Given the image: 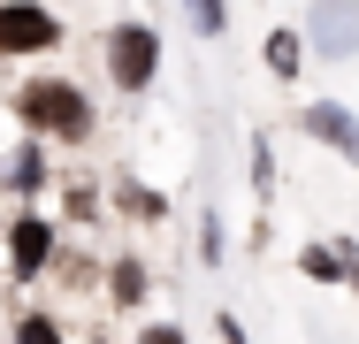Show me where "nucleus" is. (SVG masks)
Returning <instances> with one entry per match:
<instances>
[{
  "instance_id": "f257e3e1",
  "label": "nucleus",
  "mask_w": 359,
  "mask_h": 344,
  "mask_svg": "<svg viewBox=\"0 0 359 344\" xmlns=\"http://www.w3.org/2000/svg\"><path fill=\"white\" fill-rule=\"evenodd\" d=\"M15 123L39 145H84L100 131V107H92V92L76 77H23L15 84Z\"/></svg>"
},
{
  "instance_id": "f03ea898",
  "label": "nucleus",
  "mask_w": 359,
  "mask_h": 344,
  "mask_svg": "<svg viewBox=\"0 0 359 344\" xmlns=\"http://www.w3.org/2000/svg\"><path fill=\"white\" fill-rule=\"evenodd\" d=\"M100 62H107V84H115V92H153V77H161V31H153L145 15L107 23Z\"/></svg>"
},
{
  "instance_id": "7ed1b4c3",
  "label": "nucleus",
  "mask_w": 359,
  "mask_h": 344,
  "mask_svg": "<svg viewBox=\"0 0 359 344\" xmlns=\"http://www.w3.org/2000/svg\"><path fill=\"white\" fill-rule=\"evenodd\" d=\"M0 253H8V275H15V283H39V275H54V253H62V230H54V214H39V206H15V214L0 222Z\"/></svg>"
},
{
  "instance_id": "20e7f679",
  "label": "nucleus",
  "mask_w": 359,
  "mask_h": 344,
  "mask_svg": "<svg viewBox=\"0 0 359 344\" xmlns=\"http://www.w3.org/2000/svg\"><path fill=\"white\" fill-rule=\"evenodd\" d=\"M69 39V23L46 8V0H0V62H23V54H54Z\"/></svg>"
},
{
  "instance_id": "39448f33",
  "label": "nucleus",
  "mask_w": 359,
  "mask_h": 344,
  "mask_svg": "<svg viewBox=\"0 0 359 344\" xmlns=\"http://www.w3.org/2000/svg\"><path fill=\"white\" fill-rule=\"evenodd\" d=\"M306 54L313 62H352L359 54V0H313V15H306Z\"/></svg>"
},
{
  "instance_id": "423d86ee",
  "label": "nucleus",
  "mask_w": 359,
  "mask_h": 344,
  "mask_svg": "<svg viewBox=\"0 0 359 344\" xmlns=\"http://www.w3.org/2000/svg\"><path fill=\"white\" fill-rule=\"evenodd\" d=\"M298 138L329 145L344 168H359V115L344 107V100H306V107H298Z\"/></svg>"
},
{
  "instance_id": "0eeeda50",
  "label": "nucleus",
  "mask_w": 359,
  "mask_h": 344,
  "mask_svg": "<svg viewBox=\"0 0 359 344\" xmlns=\"http://www.w3.org/2000/svg\"><path fill=\"white\" fill-rule=\"evenodd\" d=\"M100 291H107V306H115V314H138L145 298H153V268H145L138 253H115L107 275H100Z\"/></svg>"
},
{
  "instance_id": "6e6552de",
  "label": "nucleus",
  "mask_w": 359,
  "mask_h": 344,
  "mask_svg": "<svg viewBox=\"0 0 359 344\" xmlns=\"http://www.w3.org/2000/svg\"><path fill=\"white\" fill-rule=\"evenodd\" d=\"M0 184H8L23 206H31L46 184H54V168H46V145H39V138H31V145H15V153H8V168H0Z\"/></svg>"
},
{
  "instance_id": "1a4fd4ad",
  "label": "nucleus",
  "mask_w": 359,
  "mask_h": 344,
  "mask_svg": "<svg viewBox=\"0 0 359 344\" xmlns=\"http://www.w3.org/2000/svg\"><path fill=\"white\" fill-rule=\"evenodd\" d=\"M260 62H268L276 84H298V69L313 62V54H306V39H298V23H276V31L260 39Z\"/></svg>"
},
{
  "instance_id": "9d476101",
  "label": "nucleus",
  "mask_w": 359,
  "mask_h": 344,
  "mask_svg": "<svg viewBox=\"0 0 359 344\" xmlns=\"http://www.w3.org/2000/svg\"><path fill=\"white\" fill-rule=\"evenodd\" d=\"M115 214H130V222H168V192H153L138 176H115Z\"/></svg>"
},
{
  "instance_id": "9b49d317",
  "label": "nucleus",
  "mask_w": 359,
  "mask_h": 344,
  "mask_svg": "<svg viewBox=\"0 0 359 344\" xmlns=\"http://www.w3.org/2000/svg\"><path fill=\"white\" fill-rule=\"evenodd\" d=\"M8 344H69V329H62V314L31 306V314H15V322H8Z\"/></svg>"
},
{
  "instance_id": "f8f14e48",
  "label": "nucleus",
  "mask_w": 359,
  "mask_h": 344,
  "mask_svg": "<svg viewBox=\"0 0 359 344\" xmlns=\"http://www.w3.org/2000/svg\"><path fill=\"white\" fill-rule=\"evenodd\" d=\"M298 275L306 283H344V253L337 245H298Z\"/></svg>"
},
{
  "instance_id": "ddd939ff",
  "label": "nucleus",
  "mask_w": 359,
  "mask_h": 344,
  "mask_svg": "<svg viewBox=\"0 0 359 344\" xmlns=\"http://www.w3.org/2000/svg\"><path fill=\"white\" fill-rule=\"evenodd\" d=\"M184 23H191L199 39H222V31H229V0H184Z\"/></svg>"
},
{
  "instance_id": "4468645a",
  "label": "nucleus",
  "mask_w": 359,
  "mask_h": 344,
  "mask_svg": "<svg viewBox=\"0 0 359 344\" xmlns=\"http://www.w3.org/2000/svg\"><path fill=\"white\" fill-rule=\"evenodd\" d=\"M62 214H69V222H100V192H92V184H62Z\"/></svg>"
},
{
  "instance_id": "2eb2a0df",
  "label": "nucleus",
  "mask_w": 359,
  "mask_h": 344,
  "mask_svg": "<svg viewBox=\"0 0 359 344\" xmlns=\"http://www.w3.org/2000/svg\"><path fill=\"white\" fill-rule=\"evenodd\" d=\"M199 260H207V268H222V214H215V206L199 214Z\"/></svg>"
},
{
  "instance_id": "dca6fc26",
  "label": "nucleus",
  "mask_w": 359,
  "mask_h": 344,
  "mask_svg": "<svg viewBox=\"0 0 359 344\" xmlns=\"http://www.w3.org/2000/svg\"><path fill=\"white\" fill-rule=\"evenodd\" d=\"M252 192H260V199L276 192V153H268V138H252Z\"/></svg>"
},
{
  "instance_id": "f3484780",
  "label": "nucleus",
  "mask_w": 359,
  "mask_h": 344,
  "mask_svg": "<svg viewBox=\"0 0 359 344\" xmlns=\"http://www.w3.org/2000/svg\"><path fill=\"white\" fill-rule=\"evenodd\" d=\"M130 344H191V329H176V322H138Z\"/></svg>"
},
{
  "instance_id": "a211bd4d",
  "label": "nucleus",
  "mask_w": 359,
  "mask_h": 344,
  "mask_svg": "<svg viewBox=\"0 0 359 344\" xmlns=\"http://www.w3.org/2000/svg\"><path fill=\"white\" fill-rule=\"evenodd\" d=\"M337 253H344V291L359 298V237H337Z\"/></svg>"
},
{
  "instance_id": "6ab92c4d",
  "label": "nucleus",
  "mask_w": 359,
  "mask_h": 344,
  "mask_svg": "<svg viewBox=\"0 0 359 344\" xmlns=\"http://www.w3.org/2000/svg\"><path fill=\"white\" fill-rule=\"evenodd\" d=\"M215 337H222V344H252V337H245V322H237L229 306H222V314H215Z\"/></svg>"
},
{
  "instance_id": "aec40b11",
  "label": "nucleus",
  "mask_w": 359,
  "mask_h": 344,
  "mask_svg": "<svg viewBox=\"0 0 359 344\" xmlns=\"http://www.w3.org/2000/svg\"><path fill=\"white\" fill-rule=\"evenodd\" d=\"M84 344H115V337H84Z\"/></svg>"
}]
</instances>
